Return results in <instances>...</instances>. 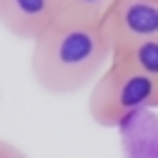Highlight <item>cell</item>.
Here are the masks:
<instances>
[{"instance_id":"obj_1","label":"cell","mask_w":158,"mask_h":158,"mask_svg":"<svg viewBox=\"0 0 158 158\" xmlns=\"http://www.w3.org/2000/svg\"><path fill=\"white\" fill-rule=\"evenodd\" d=\"M110 55L101 23L60 15L33 40L30 73L43 90L68 95L95 83L110 65Z\"/></svg>"},{"instance_id":"obj_2","label":"cell","mask_w":158,"mask_h":158,"mask_svg":"<svg viewBox=\"0 0 158 158\" xmlns=\"http://www.w3.org/2000/svg\"><path fill=\"white\" fill-rule=\"evenodd\" d=\"M156 108H158V88L141 73L115 60H110L103 75L93 83L88 98V113L93 123H98L101 128H115L126 123L128 118Z\"/></svg>"},{"instance_id":"obj_3","label":"cell","mask_w":158,"mask_h":158,"mask_svg":"<svg viewBox=\"0 0 158 158\" xmlns=\"http://www.w3.org/2000/svg\"><path fill=\"white\" fill-rule=\"evenodd\" d=\"M101 30L110 53L158 38V0H115L103 15Z\"/></svg>"},{"instance_id":"obj_4","label":"cell","mask_w":158,"mask_h":158,"mask_svg":"<svg viewBox=\"0 0 158 158\" xmlns=\"http://www.w3.org/2000/svg\"><path fill=\"white\" fill-rule=\"evenodd\" d=\"M60 15L63 0H0V25L30 43Z\"/></svg>"},{"instance_id":"obj_5","label":"cell","mask_w":158,"mask_h":158,"mask_svg":"<svg viewBox=\"0 0 158 158\" xmlns=\"http://www.w3.org/2000/svg\"><path fill=\"white\" fill-rule=\"evenodd\" d=\"M110 60L121 63L135 73H141L143 78L158 88V38L156 40H143V43H133L121 50H115L110 55Z\"/></svg>"},{"instance_id":"obj_6","label":"cell","mask_w":158,"mask_h":158,"mask_svg":"<svg viewBox=\"0 0 158 158\" xmlns=\"http://www.w3.org/2000/svg\"><path fill=\"white\" fill-rule=\"evenodd\" d=\"M115 0H63V15L83 18V20L101 23Z\"/></svg>"},{"instance_id":"obj_7","label":"cell","mask_w":158,"mask_h":158,"mask_svg":"<svg viewBox=\"0 0 158 158\" xmlns=\"http://www.w3.org/2000/svg\"><path fill=\"white\" fill-rule=\"evenodd\" d=\"M0 158H28V153H25L23 148H18L15 143L0 138Z\"/></svg>"}]
</instances>
